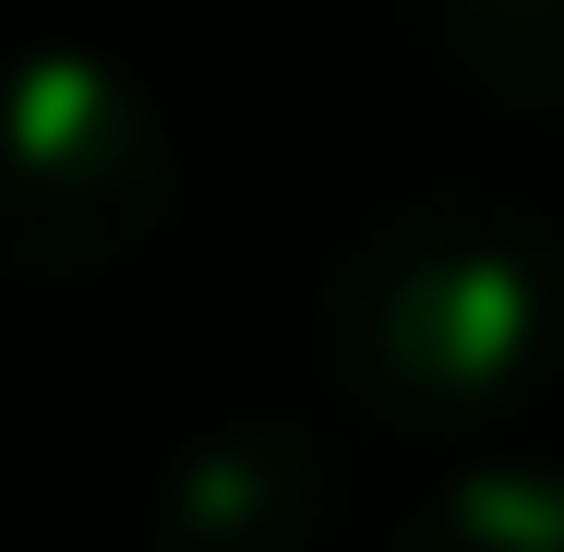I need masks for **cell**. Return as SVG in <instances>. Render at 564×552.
Listing matches in <instances>:
<instances>
[{"label": "cell", "instance_id": "cell-1", "mask_svg": "<svg viewBox=\"0 0 564 552\" xmlns=\"http://www.w3.org/2000/svg\"><path fill=\"white\" fill-rule=\"evenodd\" d=\"M313 336L337 385L384 421L505 409L564 348V228L492 181H421L337 240Z\"/></svg>", "mask_w": 564, "mask_h": 552}, {"label": "cell", "instance_id": "cell-2", "mask_svg": "<svg viewBox=\"0 0 564 552\" xmlns=\"http://www.w3.org/2000/svg\"><path fill=\"white\" fill-rule=\"evenodd\" d=\"M181 217V144L97 48H0V289H85Z\"/></svg>", "mask_w": 564, "mask_h": 552}, {"label": "cell", "instance_id": "cell-3", "mask_svg": "<svg viewBox=\"0 0 564 552\" xmlns=\"http://www.w3.org/2000/svg\"><path fill=\"white\" fill-rule=\"evenodd\" d=\"M325 529H337V468L289 421L205 433L156 480V552H325Z\"/></svg>", "mask_w": 564, "mask_h": 552}, {"label": "cell", "instance_id": "cell-4", "mask_svg": "<svg viewBox=\"0 0 564 552\" xmlns=\"http://www.w3.org/2000/svg\"><path fill=\"white\" fill-rule=\"evenodd\" d=\"M384 12L456 97L505 120H564V0H384Z\"/></svg>", "mask_w": 564, "mask_h": 552}, {"label": "cell", "instance_id": "cell-5", "mask_svg": "<svg viewBox=\"0 0 564 552\" xmlns=\"http://www.w3.org/2000/svg\"><path fill=\"white\" fill-rule=\"evenodd\" d=\"M384 552H564V468H517V456H492V468L445 480Z\"/></svg>", "mask_w": 564, "mask_h": 552}]
</instances>
